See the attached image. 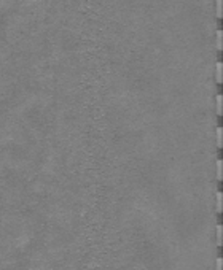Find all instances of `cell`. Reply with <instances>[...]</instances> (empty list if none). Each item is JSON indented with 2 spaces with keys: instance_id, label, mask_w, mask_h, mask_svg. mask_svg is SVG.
<instances>
[{
  "instance_id": "6",
  "label": "cell",
  "mask_w": 223,
  "mask_h": 270,
  "mask_svg": "<svg viewBox=\"0 0 223 270\" xmlns=\"http://www.w3.org/2000/svg\"><path fill=\"white\" fill-rule=\"evenodd\" d=\"M217 211L221 213V192H217Z\"/></svg>"
},
{
  "instance_id": "7",
  "label": "cell",
  "mask_w": 223,
  "mask_h": 270,
  "mask_svg": "<svg viewBox=\"0 0 223 270\" xmlns=\"http://www.w3.org/2000/svg\"><path fill=\"white\" fill-rule=\"evenodd\" d=\"M217 146L221 148V127H217Z\"/></svg>"
},
{
  "instance_id": "4",
  "label": "cell",
  "mask_w": 223,
  "mask_h": 270,
  "mask_svg": "<svg viewBox=\"0 0 223 270\" xmlns=\"http://www.w3.org/2000/svg\"><path fill=\"white\" fill-rule=\"evenodd\" d=\"M221 2H223V0H215V3H217V6H215V16L218 18V19L221 18Z\"/></svg>"
},
{
  "instance_id": "5",
  "label": "cell",
  "mask_w": 223,
  "mask_h": 270,
  "mask_svg": "<svg viewBox=\"0 0 223 270\" xmlns=\"http://www.w3.org/2000/svg\"><path fill=\"white\" fill-rule=\"evenodd\" d=\"M221 167H223L221 159H218V161H217V180H218V181H221Z\"/></svg>"
},
{
  "instance_id": "2",
  "label": "cell",
  "mask_w": 223,
  "mask_h": 270,
  "mask_svg": "<svg viewBox=\"0 0 223 270\" xmlns=\"http://www.w3.org/2000/svg\"><path fill=\"white\" fill-rule=\"evenodd\" d=\"M221 38H223V33H221V30H217V40H215L217 51H221Z\"/></svg>"
},
{
  "instance_id": "8",
  "label": "cell",
  "mask_w": 223,
  "mask_h": 270,
  "mask_svg": "<svg viewBox=\"0 0 223 270\" xmlns=\"http://www.w3.org/2000/svg\"><path fill=\"white\" fill-rule=\"evenodd\" d=\"M217 245H221V226H217Z\"/></svg>"
},
{
  "instance_id": "3",
  "label": "cell",
  "mask_w": 223,
  "mask_h": 270,
  "mask_svg": "<svg viewBox=\"0 0 223 270\" xmlns=\"http://www.w3.org/2000/svg\"><path fill=\"white\" fill-rule=\"evenodd\" d=\"M215 100H217V104H215V105H217V115H218V116H221V104H223V99H221V94H218Z\"/></svg>"
},
{
  "instance_id": "1",
  "label": "cell",
  "mask_w": 223,
  "mask_h": 270,
  "mask_svg": "<svg viewBox=\"0 0 223 270\" xmlns=\"http://www.w3.org/2000/svg\"><path fill=\"white\" fill-rule=\"evenodd\" d=\"M221 68H223V65H221V62H217L215 64V81L218 83V84H221Z\"/></svg>"
},
{
  "instance_id": "9",
  "label": "cell",
  "mask_w": 223,
  "mask_h": 270,
  "mask_svg": "<svg viewBox=\"0 0 223 270\" xmlns=\"http://www.w3.org/2000/svg\"><path fill=\"white\" fill-rule=\"evenodd\" d=\"M217 270H221V257L217 259Z\"/></svg>"
}]
</instances>
